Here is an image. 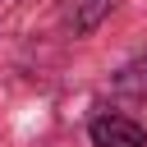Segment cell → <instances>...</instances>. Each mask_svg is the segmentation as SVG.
I'll use <instances>...</instances> for the list:
<instances>
[{"mask_svg": "<svg viewBox=\"0 0 147 147\" xmlns=\"http://www.w3.org/2000/svg\"><path fill=\"white\" fill-rule=\"evenodd\" d=\"M106 14H110V0H69V23H74V32H92Z\"/></svg>", "mask_w": 147, "mask_h": 147, "instance_id": "2", "label": "cell"}, {"mask_svg": "<svg viewBox=\"0 0 147 147\" xmlns=\"http://www.w3.org/2000/svg\"><path fill=\"white\" fill-rule=\"evenodd\" d=\"M87 133L96 147H147V129L129 115H96L87 124Z\"/></svg>", "mask_w": 147, "mask_h": 147, "instance_id": "1", "label": "cell"}]
</instances>
